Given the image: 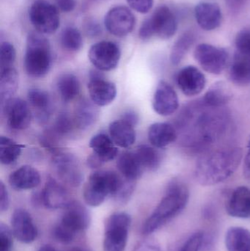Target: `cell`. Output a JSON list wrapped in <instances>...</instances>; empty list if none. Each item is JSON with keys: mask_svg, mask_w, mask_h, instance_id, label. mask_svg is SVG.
<instances>
[{"mask_svg": "<svg viewBox=\"0 0 250 251\" xmlns=\"http://www.w3.org/2000/svg\"><path fill=\"white\" fill-rule=\"evenodd\" d=\"M242 159L240 148H230L210 153L198 161L195 167V178L204 186L223 182L234 174Z\"/></svg>", "mask_w": 250, "mask_h": 251, "instance_id": "1", "label": "cell"}, {"mask_svg": "<svg viewBox=\"0 0 250 251\" xmlns=\"http://www.w3.org/2000/svg\"><path fill=\"white\" fill-rule=\"evenodd\" d=\"M189 199V190L186 186L178 181H172L167 187L165 196L144 224L143 234L155 232L179 215L186 207Z\"/></svg>", "mask_w": 250, "mask_h": 251, "instance_id": "2", "label": "cell"}, {"mask_svg": "<svg viewBox=\"0 0 250 251\" xmlns=\"http://www.w3.org/2000/svg\"><path fill=\"white\" fill-rule=\"evenodd\" d=\"M130 180L110 171H97L90 176L84 187L87 204L95 207L104 203L107 196L117 199L127 189Z\"/></svg>", "mask_w": 250, "mask_h": 251, "instance_id": "3", "label": "cell"}, {"mask_svg": "<svg viewBox=\"0 0 250 251\" xmlns=\"http://www.w3.org/2000/svg\"><path fill=\"white\" fill-rule=\"evenodd\" d=\"M51 47L48 40L39 32L29 34L23 62L26 74L31 77H44L51 69Z\"/></svg>", "mask_w": 250, "mask_h": 251, "instance_id": "4", "label": "cell"}, {"mask_svg": "<svg viewBox=\"0 0 250 251\" xmlns=\"http://www.w3.org/2000/svg\"><path fill=\"white\" fill-rule=\"evenodd\" d=\"M178 22L172 10L167 6H160L141 25L139 36L143 41L157 35L161 39H169L176 34Z\"/></svg>", "mask_w": 250, "mask_h": 251, "instance_id": "5", "label": "cell"}, {"mask_svg": "<svg viewBox=\"0 0 250 251\" xmlns=\"http://www.w3.org/2000/svg\"><path fill=\"white\" fill-rule=\"evenodd\" d=\"M132 219L128 214H113L106 221L104 251H124Z\"/></svg>", "mask_w": 250, "mask_h": 251, "instance_id": "6", "label": "cell"}, {"mask_svg": "<svg viewBox=\"0 0 250 251\" xmlns=\"http://www.w3.org/2000/svg\"><path fill=\"white\" fill-rule=\"evenodd\" d=\"M29 19L41 34H52L60 26V16L55 6L46 0H36L29 8Z\"/></svg>", "mask_w": 250, "mask_h": 251, "instance_id": "7", "label": "cell"}, {"mask_svg": "<svg viewBox=\"0 0 250 251\" xmlns=\"http://www.w3.org/2000/svg\"><path fill=\"white\" fill-rule=\"evenodd\" d=\"M53 167L58 178L71 187H78L84 179V174L77 158L69 152L60 151L53 154Z\"/></svg>", "mask_w": 250, "mask_h": 251, "instance_id": "8", "label": "cell"}, {"mask_svg": "<svg viewBox=\"0 0 250 251\" xmlns=\"http://www.w3.org/2000/svg\"><path fill=\"white\" fill-rule=\"evenodd\" d=\"M194 57L204 71L211 75H219L226 69L228 53L226 50L208 44L197 46Z\"/></svg>", "mask_w": 250, "mask_h": 251, "instance_id": "9", "label": "cell"}, {"mask_svg": "<svg viewBox=\"0 0 250 251\" xmlns=\"http://www.w3.org/2000/svg\"><path fill=\"white\" fill-rule=\"evenodd\" d=\"M120 50L118 46L111 41H101L92 45L89 50L90 61L103 72L113 70L120 61Z\"/></svg>", "mask_w": 250, "mask_h": 251, "instance_id": "10", "label": "cell"}, {"mask_svg": "<svg viewBox=\"0 0 250 251\" xmlns=\"http://www.w3.org/2000/svg\"><path fill=\"white\" fill-rule=\"evenodd\" d=\"M90 147L92 149V153L88 156L87 163L92 169H97L104 163L113 160L118 153L111 137L103 133L92 137L90 141Z\"/></svg>", "mask_w": 250, "mask_h": 251, "instance_id": "11", "label": "cell"}, {"mask_svg": "<svg viewBox=\"0 0 250 251\" xmlns=\"http://www.w3.org/2000/svg\"><path fill=\"white\" fill-rule=\"evenodd\" d=\"M135 19L132 12L125 6L112 8L105 16V26L107 30L116 37L123 38L132 32Z\"/></svg>", "mask_w": 250, "mask_h": 251, "instance_id": "12", "label": "cell"}, {"mask_svg": "<svg viewBox=\"0 0 250 251\" xmlns=\"http://www.w3.org/2000/svg\"><path fill=\"white\" fill-rule=\"evenodd\" d=\"M88 88L91 101L99 107L111 104L117 96L115 85L104 79L99 70L92 71L90 74Z\"/></svg>", "mask_w": 250, "mask_h": 251, "instance_id": "13", "label": "cell"}, {"mask_svg": "<svg viewBox=\"0 0 250 251\" xmlns=\"http://www.w3.org/2000/svg\"><path fill=\"white\" fill-rule=\"evenodd\" d=\"M1 106L7 125L10 128L23 130L29 126L32 115L26 101L19 98H12Z\"/></svg>", "mask_w": 250, "mask_h": 251, "instance_id": "14", "label": "cell"}, {"mask_svg": "<svg viewBox=\"0 0 250 251\" xmlns=\"http://www.w3.org/2000/svg\"><path fill=\"white\" fill-rule=\"evenodd\" d=\"M91 224V215L88 209L78 201H70L65 208L60 225L73 236L87 229Z\"/></svg>", "mask_w": 250, "mask_h": 251, "instance_id": "15", "label": "cell"}, {"mask_svg": "<svg viewBox=\"0 0 250 251\" xmlns=\"http://www.w3.org/2000/svg\"><path fill=\"white\" fill-rule=\"evenodd\" d=\"M179 107V98L173 87L167 82L161 81L153 100L154 111L160 116H169L176 113Z\"/></svg>", "mask_w": 250, "mask_h": 251, "instance_id": "16", "label": "cell"}, {"mask_svg": "<svg viewBox=\"0 0 250 251\" xmlns=\"http://www.w3.org/2000/svg\"><path fill=\"white\" fill-rule=\"evenodd\" d=\"M11 231L19 242L29 244L35 241L38 236V229L34 224L31 215L24 209L14 211L11 218Z\"/></svg>", "mask_w": 250, "mask_h": 251, "instance_id": "17", "label": "cell"}, {"mask_svg": "<svg viewBox=\"0 0 250 251\" xmlns=\"http://www.w3.org/2000/svg\"><path fill=\"white\" fill-rule=\"evenodd\" d=\"M178 86L187 97L198 95L205 88V75L195 66H189L182 69L177 75Z\"/></svg>", "mask_w": 250, "mask_h": 251, "instance_id": "18", "label": "cell"}, {"mask_svg": "<svg viewBox=\"0 0 250 251\" xmlns=\"http://www.w3.org/2000/svg\"><path fill=\"white\" fill-rule=\"evenodd\" d=\"M41 195L43 204L48 209H65L71 201L67 190L52 178L47 180Z\"/></svg>", "mask_w": 250, "mask_h": 251, "instance_id": "19", "label": "cell"}, {"mask_svg": "<svg viewBox=\"0 0 250 251\" xmlns=\"http://www.w3.org/2000/svg\"><path fill=\"white\" fill-rule=\"evenodd\" d=\"M195 16L198 25L206 31L217 29L223 19L221 8L213 2L199 3L195 7Z\"/></svg>", "mask_w": 250, "mask_h": 251, "instance_id": "20", "label": "cell"}, {"mask_svg": "<svg viewBox=\"0 0 250 251\" xmlns=\"http://www.w3.org/2000/svg\"><path fill=\"white\" fill-rule=\"evenodd\" d=\"M226 209L228 215L233 218H250V189L243 186L237 187L230 196Z\"/></svg>", "mask_w": 250, "mask_h": 251, "instance_id": "21", "label": "cell"}, {"mask_svg": "<svg viewBox=\"0 0 250 251\" xmlns=\"http://www.w3.org/2000/svg\"><path fill=\"white\" fill-rule=\"evenodd\" d=\"M41 183V176L35 168L23 165L13 171L9 176V184L16 190L35 188Z\"/></svg>", "mask_w": 250, "mask_h": 251, "instance_id": "22", "label": "cell"}, {"mask_svg": "<svg viewBox=\"0 0 250 251\" xmlns=\"http://www.w3.org/2000/svg\"><path fill=\"white\" fill-rule=\"evenodd\" d=\"M99 116V110L96 104L92 101L82 99L76 104L74 110V120L76 128L87 130L92 127L97 122Z\"/></svg>", "mask_w": 250, "mask_h": 251, "instance_id": "23", "label": "cell"}, {"mask_svg": "<svg viewBox=\"0 0 250 251\" xmlns=\"http://www.w3.org/2000/svg\"><path fill=\"white\" fill-rule=\"evenodd\" d=\"M27 100L35 110L38 121L41 123L48 121L51 113V100L48 93L38 88L29 90Z\"/></svg>", "mask_w": 250, "mask_h": 251, "instance_id": "24", "label": "cell"}, {"mask_svg": "<svg viewBox=\"0 0 250 251\" xmlns=\"http://www.w3.org/2000/svg\"><path fill=\"white\" fill-rule=\"evenodd\" d=\"M148 140L156 148H164L177 139L176 129L170 124L156 123L148 128Z\"/></svg>", "mask_w": 250, "mask_h": 251, "instance_id": "25", "label": "cell"}, {"mask_svg": "<svg viewBox=\"0 0 250 251\" xmlns=\"http://www.w3.org/2000/svg\"><path fill=\"white\" fill-rule=\"evenodd\" d=\"M110 137L116 146L129 148L136 141L135 126L120 119L112 122L110 125Z\"/></svg>", "mask_w": 250, "mask_h": 251, "instance_id": "26", "label": "cell"}, {"mask_svg": "<svg viewBox=\"0 0 250 251\" xmlns=\"http://www.w3.org/2000/svg\"><path fill=\"white\" fill-rule=\"evenodd\" d=\"M117 168L124 178L136 181L142 176L143 168L141 165L135 152H124L119 156Z\"/></svg>", "mask_w": 250, "mask_h": 251, "instance_id": "27", "label": "cell"}, {"mask_svg": "<svg viewBox=\"0 0 250 251\" xmlns=\"http://www.w3.org/2000/svg\"><path fill=\"white\" fill-rule=\"evenodd\" d=\"M227 251H250V231L242 227H232L226 234Z\"/></svg>", "mask_w": 250, "mask_h": 251, "instance_id": "28", "label": "cell"}, {"mask_svg": "<svg viewBox=\"0 0 250 251\" xmlns=\"http://www.w3.org/2000/svg\"><path fill=\"white\" fill-rule=\"evenodd\" d=\"M19 86V75L14 67L0 70L1 105L13 98Z\"/></svg>", "mask_w": 250, "mask_h": 251, "instance_id": "29", "label": "cell"}, {"mask_svg": "<svg viewBox=\"0 0 250 251\" xmlns=\"http://www.w3.org/2000/svg\"><path fill=\"white\" fill-rule=\"evenodd\" d=\"M230 79L238 85H250V59L236 53L230 69Z\"/></svg>", "mask_w": 250, "mask_h": 251, "instance_id": "30", "label": "cell"}, {"mask_svg": "<svg viewBox=\"0 0 250 251\" xmlns=\"http://www.w3.org/2000/svg\"><path fill=\"white\" fill-rule=\"evenodd\" d=\"M231 97V91L227 84L217 82L207 91L204 101L208 107H220L227 104Z\"/></svg>", "mask_w": 250, "mask_h": 251, "instance_id": "31", "label": "cell"}, {"mask_svg": "<svg viewBox=\"0 0 250 251\" xmlns=\"http://www.w3.org/2000/svg\"><path fill=\"white\" fill-rule=\"evenodd\" d=\"M57 87L62 100L65 102L74 100L80 92L79 79L72 74L60 75L57 79Z\"/></svg>", "mask_w": 250, "mask_h": 251, "instance_id": "32", "label": "cell"}, {"mask_svg": "<svg viewBox=\"0 0 250 251\" xmlns=\"http://www.w3.org/2000/svg\"><path fill=\"white\" fill-rule=\"evenodd\" d=\"M195 35L192 31H186L182 34L173 45L170 52L172 64L178 65L182 62L189 49L195 43Z\"/></svg>", "mask_w": 250, "mask_h": 251, "instance_id": "33", "label": "cell"}, {"mask_svg": "<svg viewBox=\"0 0 250 251\" xmlns=\"http://www.w3.org/2000/svg\"><path fill=\"white\" fill-rule=\"evenodd\" d=\"M24 146L16 143L5 136L0 137V162L5 165L14 163L20 156Z\"/></svg>", "mask_w": 250, "mask_h": 251, "instance_id": "34", "label": "cell"}, {"mask_svg": "<svg viewBox=\"0 0 250 251\" xmlns=\"http://www.w3.org/2000/svg\"><path fill=\"white\" fill-rule=\"evenodd\" d=\"M143 169L156 171L159 167L161 156L159 153L151 146L142 145L135 151Z\"/></svg>", "mask_w": 250, "mask_h": 251, "instance_id": "35", "label": "cell"}, {"mask_svg": "<svg viewBox=\"0 0 250 251\" xmlns=\"http://www.w3.org/2000/svg\"><path fill=\"white\" fill-rule=\"evenodd\" d=\"M60 43L65 50L77 51L83 45L82 35L77 29L71 26L65 28L60 35Z\"/></svg>", "mask_w": 250, "mask_h": 251, "instance_id": "36", "label": "cell"}, {"mask_svg": "<svg viewBox=\"0 0 250 251\" xmlns=\"http://www.w3.org/2000/svg\"><path fill=\"white\" fill-rule=\"evenodd\" d=\"M204 232L196 231L184 240L173 244L168 251H200L204 243Z\"/></svg>", "mask_w": 250, "mask_h": 251, "instance_id": "37", "label": "cell"}, {"mask_svg": "<svg viewBox=\"0 0 250 251\" xmlns=\"http://www.w3.org/2000/svg\"><path fill=\"white\" fill-rule=\"evenodd\" d=\"M75 128H76V126L73 117H71L68 113H61L57 116L51 130L57 137L62 138L73 132Z\"/></svg>", "mask_w": 250, "mask_h": 251, "instance_id": "38", "label": "cell"}, {"mask_svg": "<svg viewBox=\"0 0 250 251\" xmlns=\"http://www.w3.org/2000/svg\"><path fill=\"white\" fill-rule=\"evenodd\" d=\"M16 53L14 47L9 42L1 43L0 46V70L14 67Z\"/></svg>", "mask_w": 250, "mask_h": 251, "instance_id": "39", "label": "cell"}, {"mask_svg": "<svg viewBox=\"0 0 250 251\" xmlns=\"http://www.w3.org/2000/svg\"><path fill=\"white\" fill-rule=\"evenodd\" d=\"M236 53L250 59V29H243L236 35Z\"/></svg>", "mask_w": 250, "mask_h": 251, "instance_id": "40", "label": "cell"}, {"mask_svg": "<svg viewBox=\"0 0 250 251\" xmlns=\"http://www.w3.org/2000/svg\"><path fill=\"white\" fill-rule=\"evenodd\" d=\"M11 230L1 223L0 224V251H10L13 246Z\"/></svg>", "mask_w": 250, "mask_h": 251, "instance_id": "41", "label": "cell"}, {"mask_svg": "<svg viewBox=\"0 0 250 251\" xmlns=\"http://www.w3.org/2000/svg\"><path fill=\"white\" fill-rule=\"evenodd\" d=\"M127 2L138 13H147L152 8L154 0H127Z\"/></svg>", "mask_w": 250, "mask_h": 251, "instance_id": "42", "label": "cell"}, {"mask_svg": "<svg viewBox=\"0 0 250 251\" xmlns=\"http://www.w3.org/2000/svg\"><path fill=\"white\" fill-rule=\"evenodd\" d=\"M10 204L8 192L7 187L4 185L2 181H0V210L4 212L7 210Z\"/></svg>", "mask_w": 250, "mask_h": 251, "instance_id": "43", "label": "cell"}, {"mask_svg": "<svg viewBox=\"0 0 250 251\" xmlns=\"http://www.w3.org/2000/svg\"><path fill=\"white\" fill-rule=\"evenodd\" d=\"M55 1L59 9L66 13L73 11L76 7V0H55Z\"/></svg>", "mask_w": 250, "mask_h": 251, "instance_id": "44", "label": "cell"}, {"mask_svg": "<svg viewBox=\"0 0 250 251\" xmlns=\"http://www.w3.org/2000/svg\"><path fill=\"white\" fill-rule=\"evenodd\" d=\"M135 251H162L157 243L153 241H145L141 243Z\"/></svg>", "mask_w": 250, "mask_h": 251, "instance_id": "45", "label": "cell"}, {"mask_svg": "<svg viewBox=\"0 0 250 251\" xmlns=\"http://www.w3.org/2000/svg\"><path fill=\"white\" fill-rule=\"evenodd\" d=\"M124 122H127L129 125L136 126L139 122V116L134 111H128L123 114L121 119Z\"/></svg>", "mask_w": 250, "mask_h": 251, "instance_id": "46", "label": "cell"}, {"mask_svg": "<svg viewBox=\"0 0 250 251\" xmlns=\"http://www.w3.org/2000/svg\"><path fill=\"white\" fill-rule=\"evenodd\" d=\"M243 172L245 178L250 180V137L248 141V151L244 162Z\"/></svg>", "mask_w": 250, "mask_h": 251, "instance_id": "47", "label": "cell"}, {"mask_svg": "<svg viewBox=\"0 0 250 251\" xmlns=\"http://www.w3.org/2000/svg\"><path fill=\"white\" fill-rule=\"evenodd\" d=\"M226 1H227V5L232 10L237 11L245 5L248 0H226Z\"/></svg>", "mask_w": 250, "mask_h": 251, "instance_id": "48", "label": "cell"}, {"mask_svg": "<svg viewBox=\"0 0 250 251\" xmlns=\"http://www.w3.org/2000/svg\"><path fill=\"white\" fill-rule=\"evenodd\" d=\"M94 23H95V22H92V25L88 26V29H88V33H89L90 35H92V36L98 35L99 32H100V31H101V28L98 26V25Z\"/></svg>", "mask_w": 250, "mask_h": 251, "instance_id": "49", "label": "cell"}, {"mask_svg": "<svg viewBox=\"0 0 250 251\" xmlns=\"http://www.w3.org/2000/svg\"><path fill=\"white\" fill-rule=\"evenodd\" d=\"M38 251H57L54 248L50 246H44L41 247Z\"/></svg>", "mask_w": 250, "mask_h": 251, "instance_id": "50", "label": "cell"}, {"mask_svg": "<svg viewBox=\"0 0 250 251\" xmlns=\"http://www.w3.org/2000/svg\"><path fill=\"white\" fill-rule=\"evenodd\" d=\"M72 251H84L83 249H73V250Z\"/></svg>", "mask_w": 250, "mask_h": 251, "instance_id": "51", "label": "cell"}]
</instances>
